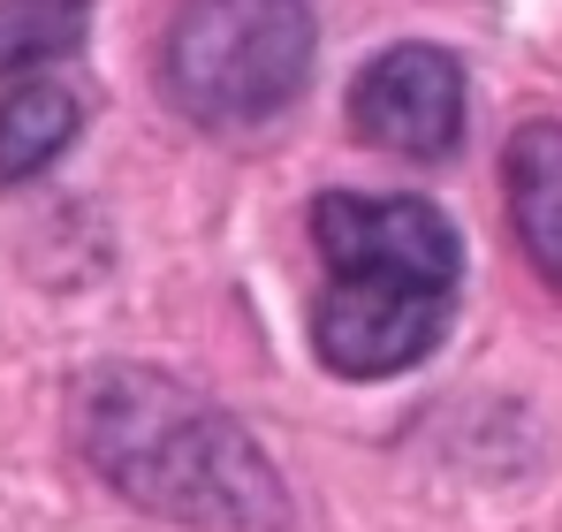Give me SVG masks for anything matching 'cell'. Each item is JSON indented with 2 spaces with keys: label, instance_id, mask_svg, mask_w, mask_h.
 <instances>
[{
  "label": "cell",
  "instance_id": "cell-3",
  "mask_svg": "<svg viewBox=\"0 0 562 532\" xmlns=\"http://www.w3.org/2000/svg\"><path fill=\"white\" fill-rule=\"evenodd\" d=\"M304 0H190L160 46V91L198 130H259L312 85Z\"/></svg>",
  "mask_w": 562,
  "mask_h": 532
},
{
  "label": "cell",
  "instance_id": "cell-5",
  "mask_svg": "<svg viewBox=\"0 0 562 532\" xmlns=\"http://www.w3.org/2000/svg\"><path fill=\"white\" fill-rule=\"evenodd\" d=\"M502 176H509V221L525 259L562 289V122H525L509 137Z\"/></svg>",
  "mask_w": 562,
  "mask_h": 532
},
{
  "label": "cell",
  "instance_id": "cell-6",
  "mask_svg": "<svg viewBox=\"0 0 562 532\" xmlns=\"http://www.w3.org/2000/svg\"><path fill=\"white\" fill-rule=\"evenodd\" d=\"M77 130H85V107L69 85H46V77L15 85L0 99V182H31L38 168H54L77 145Z\"/></svg>",
  "mask_w": 562,
  "mask_h": 532
},
{
  "label": "cell",
  "instance_id": "cell-7",
  "mask_svg": "<svg viewBox=\"0 0 562 532\" xmlns=\"http://www.w3.org/2000/svg\"><path fill=\"white\" fill-rule=\"evenodd\" d=\"M85 0H0V77H38L46 62L85 46Z\"/></svg>",
  "mask_w": 562,
  "mask_h": 532
},
{
  "label": "cell",
  "instance_id": "cell-4",
  "mask_svg": "<svg viewBox=\"0 0 562 532\" xmlns=\"http://www.w3.org/2000/svg\"><path fill=\"white\" fill-rule=\"evenodd\" d=\"M350 130L395 160H449L464 145V69L441 46H387L350 85Z\"/></svg>",
  "mask_w": 562,
  "mask_h": 532
},
{
  "label": "cell",
  "instance_id": "cell-1",
  "mask_svg": "<svg viewBox=\"0 0 562 532\" xmlns=\"http://www.w3.org/2000/svg\"><path fill=\"white\" fill-rule=\"evenodd\" d=\"M77 448L99 479L190 532H289V495L267 448L213 396L153 365H99L77 380Z\"/></svg>",
  "mask_w": 562,
  "mask_h": 532
},
{
  "label": "cell",
  "instance_id": "cell-2",
  "mask_svg": "<svg viewBox=\"0 0 562 532\" xmlns=\"http://www.w3.org/2000/svg\"><path fill=\"white\" fill-rule=\"evenodd\" d=\"M312 236L327 252V289L312 304V351L327 373L380 380L441 343L464 252L449 213H434V198L327 190L312 206Z\"/></svg>",
  "mask_w": 562,
  "mask_h": 532
}]
</instances>
